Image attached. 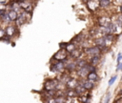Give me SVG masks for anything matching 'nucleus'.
I'll return each instance as SVG.
<instances>
[{"mask_svg": "<svg viewBox=\"0 0 122 103\" xmlns=\"http://www.w3.org/2000/svg\"><path fill=\"white\" fill-rule=\"evenodd\" d=\"M70 54H71V56L72 57V58H79L80 56H81V54H82V52H81V51H79V50H74V51H72L71 52H70Z\"/></svg>", "mask_w": 122, "mask_h": 103, "instance_id": "obj_12", "label": "nucleus"}, {"mask_svg": "<svg viewBox=\"0 0 122 103\" xmlns=\"http://www.w3.org/2000/svg\"><path fill=\"white\" fill-rule=\"evenodd\" d=\"M99 62V55H96V56H92L91 58V65L92 66H95L97 63Z\"/></svg>", "mask_w": 122, "mask_h": 103, "instance_id": "obj_16", "label": "nucleus"}, {"mask_svg": "<svg viewBox=\"0 0 122 103\" xmlns=\"http://www.w3.org/2000/svg\"><path fill=\"white\" fill-rule=\"evenodd\" d=\"M24 22H25V12H22V13L18 14V18H17V20H16V24H17L18 26H20V25H22Z\"/></svg>", "mask_w": 122, "mask_h": 103, "instance_id": "obj_11", "label": "nucleus"}, {"mask_svg": "<svg viewBox=\"0 0 122 103\" xmlns=\"http://www.w3.org/2000/svg\"><path fill=\"white\" fill-rule=\"evenodd\" d=\"M119 70H122V63L118 64V66H117V69H116V71H119Z\"/></svg>", "mask_w": 122, "mask_h": 103, "instance_id": "obj_26", "label": "nucleus"}, {"mask_svg": "<svg viewBox=\"0 0 122 103\" xmlns=\"http://www.w3.org/2000/svg\"><path fill=\"white\" fill-rule=\"evenodd\" d=\"M117 25H119L120 27H122V15H119L117 17Z\"/></svg>", "mask_w": 122, "mask_h": 103, "instance_id": "obj_21", "label": "nucleus"}, {"mask_svg": "<svg viewBox=\"0 0 122 103\" xmlns=\"http://www.w3.org/2000/svg\"><path fill=\"white\" fill-rule=\"evenodd\" d=\"M75 68H76V62H71V63L67 65V69L68 70H74Z\"/></svg>", "mask_w": 122, "mask_h": 103, "instance_id": "obj_19", "label": "nucleus"}, {"mask_svg": "<svg viewBox=\"0 0 122 103\" xmlns=\"http://www.w3.org/2000/svg\"><path fill=\"white\" fill-rule=\"evenodd\" d=\"M82 86H83V88H84L85 90H92V89L93 88L94 84H93V82H92V81L87 80V81H85V82L82 84Z\"/></svg>", "mask_w": 122, "mask_h": 103, "instance_id": "obj_10", "label": "nucleus"}, {"mask_svg": "<svg viewBox=\"0 0 122 103\" xmlns=\"http://www.w3.org/2000/svg\"><path fill=\"white\" fill-rule=\"evenodd\" d=\"M111 22H112L111 19H110L109 17H107V16H103V17H100V18L98 19V23H99V25H100L102 28L108 27Z\"/></svg>", "mask_w": 122, "mask_h": 103, "instance_id": "obj_5", "label": "nucleus"}, {"mask_svg": "<svg viewBox=\"0 0 122 103\" xmlns=\"http://www.w3.org/2000/svg\"><path fill=\"white\" fill-rule=\"evenodd\" d=\"M74 50H75V45L73 43H71V44L68 43V45L66 47V51H69V52H71Z\"/></svg>", "mask_w": 122, "mask_h": 103, "instance_id": "obj_18", "label": "nucleus"}, {"mask_svg": "<svg viewBox=\"0 0 122 103\" xmlns=\"http://www.w3.org/2000/svg\"><path fill=\"white\" fill-rule=\"evenodd\" d=\"M119 10H120V12H121V13H122V5H121V6H120V7H119Z\"/></svg>", "mask_w": 122, "mask_h": 103, "instance_id": "obj_28", "label": "nucleus"}, {"mask_svg": "<svg viewBox=\"0 0 122 103\" xmlns=\"http://www.w3.org/2000/svg\"><path fill=\"white\" fill-rule=\"evenodd\" d=\"M121 59H122V54L119 53V54H118V57H117V63H118V64H119V62L121 61Z\"/></svg>", "mask_w": 122, "mask_h": 103, "instance_id": "obj_23", "label": "nucleus"}, {"mask_svg": "<svg viewBox=\"0 0 122 103\" xmlns=\"http://www.w3.org/2000/svg\"><path fill=\"white\" fill-rule=\"evenodd\" d=\"M67 45H68V43H60V48H65L66 49Z\"/></svg>", "mask_w": 122, "mask_h": 103, "instance_id": "obj_24", "label": "nucleus"}, {"mask_svg": "<svg viewBox=\"0 0 122 103\" xmlns=\"http://www.w3.org/2000/svg\"><path fill=\"white\" fill-rule=\"evenodd\" d=\"M116 80V75H113L110 80H109V86H111V85H112L113 84V82Z\"/></svg>", "mask_w": 122, "mask_h": 103, "instance_id": "obj_20", "label": "nucleus"}, {"mask_svg": "<svg viewBox=\"0 0 122 103\" xmlns=\"http://www.w3.org/2000/svg\"><path fill=\"white\" fill-rule=\"evenodd\" d=\"M5 34L7 35V37H12L15 34V28L12 26L7 27V29L5 30Z\"/></svg>", "mask_w": 122, "mask_h": 103, "instance_id": "obj_7", "label": "nucleus"}, {"mask_svg": "<svg viewBox=\"0 0 122 103\" xmlns=\"http://www.w3.org/2000/svg\"><path fill=\"white\" fill-rule=\"evenodd\" d=\"M8 16H9L10 21H16L17 18H18V13H17L16 10H10L8 12Z\"/></svg>", "mask_w": 122, "mask_h": 103, "instance_id": "obj_8", "label": "nucleus"}, {"mask_svg": "<svg viewBox=\"0 0 122 103\" xmlns=\"http://www.w3.org/2000/svg\"><path fill=\"white\" fill-rule=\"evenodd\" d=\"M67 52H66V50H64V49H62L61 51H59V52H57L54 55H53V58L54 59H56V60H58V61H64V60H66L67 59Z\"/></svg>", "mask_w": 122, "mask_h": 103, "instance_id": "obj_1", "label": "nucleus"}, {"mask_svg": "<svg viewBox=\"0 0 122 103\" xmlns=\"http://www.w3.org/2000/svg\"><path fill=\"white\" fill-rule=\"evenodd\" d=\"M109 99H110V93H108V94H107V96H106V99H105V102H104V103H108Z\"/></svg>", "mask_w": 122, "mask_h": 103, "instance_id": "obj_25", "label": "nucleus"}, {"mask_svg": "<svg viewBox=\"0 0 122 103\" xmlns=\"http://www.w3.org/2000/svg\"><path fill=\"white\" fill-rule=\"evenodd\" d=\"M64 69H65L64 63L61 62V61H58L57 63H55L54 65L51 66V70L52 72H63Z\"/></svg>", "mask_w": 122, "mask_h": 103, "instance_id": "obj_2", "label": "nucleus"}, {"mask_svg": "<svg viewBox=\"0 0 122 103\" xmlns=\"http://www.w3.org/2000/svg\"><path fill=\"white\" fill-rule=\"evenodd\" d=\"M87 76H88V79H89L90 81H92V82L98 79V76H97L96 72H90Z\"/></svg>", "mask_w": 122, "mask_h": 103, "instance_id": "obj_14", "label": "nucleus"}, {"mask_svg": "<svg viewBox=\"0 0 122 103\" xmlns=\"http://www.w3.org/2000/svg\"><path fill=\"white\" fill-rule=\"evenodd\" d=\"M67 83H68V84H67L68 87H70V88H76V87H77V82H76V80L73 79V78L70 79Z\"/></svg>", "mask_w": 122, "mask_h": 103, "instance_id": "obj_15", "label": "nucleus"}, {"mask_svg": "<svg viewBox=\"0 0 122 103\" xmlns=\"http://www.w3.org/2000/svg\"><path fill=\"white\" fill-rule=\"evenodd\" d=\"M78 74L81 75V76H86L89 74V70H88V64L83 67V68H79V71H78Z\"/></svg>", "mask_w": 122, "mask_h": 103, "instance_id": "obj_9", "label": "nucleus"}, {"mask_svg": "<svg viewBox=\"0 0 122 103\" xmlns=\"http://www.w3.org/2000/svg\"><path fill=\"white\" fill-rule=\"evenodd\" d=\"M114 103H122V99H118V100H116Z\"/></svg>", "mask_w": 122, "mask_h": 103, "instance_id": "obj_27", "label": "nucleus"}, {"mask_svg": "<svg viewBox=\"0 0 122 103\" xmlns=\"http://www.w3.org/2000/svg\"><path fill=\"white\" fill-rule=\"evenodd\" d=\"M57 83L54 81V80H48L46 83H45V89L46 91L48 92H52L53 89H55Z\"/></svg>", "mask_w": 122, "mask_h": 103, "instance_id": "obj_4", "label": "nucleus"}, {"mask_svg": "<svg viewBox=\"0 0 122 103\" xmlns=\"http://www.w3.org/2000/svg\"><path fill=\"white\" fill-rule=\"evenodd\" d=\"M87 5H88L89 9L93 11V10H95L98 9V7H99V1H88L87 2Z\"/></svg>", "mask_w": 122, "mask_h": 103, "instance_id": "obj_6", "label": "nucleus"}, {"mask_svg": "<svg viewBox=\"0 0 122 103\" xmlns=\"http://www.w3.org/2000/svg\"><path fill=\"white\" fill-rule=\"evenodd\" d=\"M111 4H112V2L109 1V0H101V1H99V7H101V8H107Z\"/></svg>", "mask_w": 122, "mask_h": 103, "instance_id": "obj_13", "label": "nucleus"}, {"mask_svg": "<svg viewBox=\"0 0 122 103\" xmlns=\"http://www.w3.org/2000/svg\"><path fill=\"white\" fill-rule=\"evenodd\" d=\"M85 92V89L83 88L82 85H77V87L75 88V93L76 94H82Z\"/></svg>", "mask_w": 122, "mask_h": 103, "instance_id": "obj_17", "label": "nucleus"}, {"mask_svg": "<svg viewBox=\"0 0 122 103\" xmlns=\"http://www.w3.org/2000/svg\"><path fill=\"white\" fill-rule=\"evenodd\" d=\"M4 36H5V30L0 28V39H2Z\"/></svg>", "mask_w": 122, "mask_h": 103, "instance_id": "obj_22", "label": "nucleus"}, {"mask_svg": "<svg viewBox=\"0 0 122 103\" xmlns=\"http://www.w3.org/2000/svg\"><path fill=\"white\" fill-rule=\"evenodd\" d=\"M100 52H101V50H100L97 46H93V47H91V48L86 49V52H87L88 54H91L92 57L98 55V54L100 53Z\"/></svg>", "mask_w": 122, "mask_h": 103, "instance_id": "obj_3", "label": "nucleus"}]
</instances>
